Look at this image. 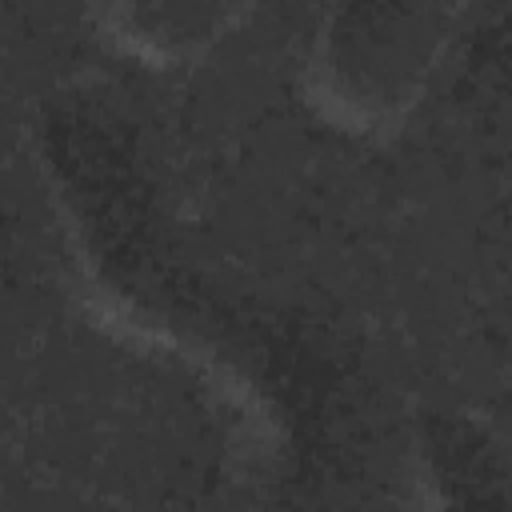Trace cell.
Masks as SVG:
<instances>
[{
	"mask_svg": "<svg viewBox=\"0 0 512 512\" xmlns=\"http://www.w3.org/2000/svg\"><path fill=\"white\" fill-rule=\"evenodd\" d=\"M40 168L84 284L136 340L204 372L280 428L300 388L276 368L272 336L184 252L140 152L104 112L60 104L36 132Z\"/></svg>",
	"mask_w": 512,
	"mask_h": 512,
	"instance_id": "6da1fadb",
	"label": "cell"
},
{
	"mask_svg": "<svg viewBox=\"0 0 512 512\" xmlns=\"http://www.w3.org/2000/svg\"><path fill=\"white\" fill-rule=\"evenodd\" d=\"M456 4L368 0L316 12L300 52L308 108L344 136L384 140L428 100L456 36Z\"/></svg>",
	"mask_w": 512,
	"mask_h": 512,
	"instance_id": "7a4b0ae2",
	"label": "cell"
},
{
	"mask_svg": "<svg viewBox=\"0 0 512 512\" xmlns=\"http://www.w3.org/2000/svg\"><path fill=\"white\" fill-rule=\"evenodd\" d=\"M276 432L248 512H428L416 432L380 424L360 396L324 384Z\"/></svg>",
	"mask_w": 512,
	"mask_h": 512,
	"instance_id": "3957f363",
	"label": "cell"
},
{
	"mask_svg": "<svg viewBox=\"0 0 512 512\" xmlns=\"http://www.w3.org/2000/svg\"><path fill=\"white\" fill-rule=\"evenodd\" d=\"M252 16V4L232 0H120L92 8L88 24L120 60L184 72L216 56Z\"/></svg>",
	"mask_w": 512,
	"mask_h": 512,
	"instance_id": "277c9868",
	"label": "cell"
},
{
	"mask_svg": "<svg viewBox=\"0 0 512 512\" xmlns=\"http://www.w3.org/2000/svg\"><path fill=\"white\" fill-rule=\"evenodd\" d=\"M412 432L428 512H512V460L484 424L428 412Z\"/></svg>",
	"mask_w": 512,
	"mask_h": 512,
	"instance_id": "5b68a950",
	"label": "cell"
}]
</instances>
